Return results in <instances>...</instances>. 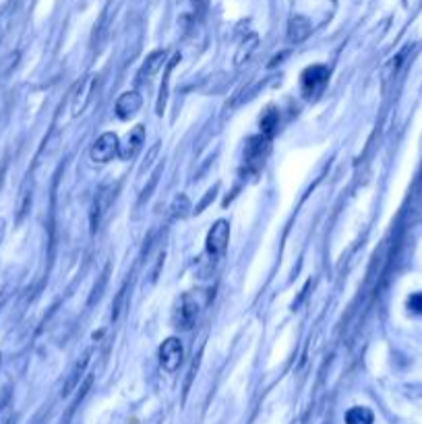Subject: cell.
<instances>
[{"mask_svg": "<svg viewBox=\"0 0 422 424\" xmlns=\"http://www.w3.org/2000/svg\"><path fill=\"white\" fill-rule=\"evenodd\" d=\"M277 120H279V116H277V110H275V108H268V110L261 114L259 127H261V135H263V137H271V135L275 133Z\"/></svg>", "mask_w": 422, "mask_h": 424, "instance_id": "12", "label": "cell"}, {"mask_svg": "<svg viewBox=\"0 0 422 424\" xmlns=\"http://www.w3.org/2000/svg\"><path fill=\"white\" fill-rule=\"evenodd\" d=\"M91 91H93V77H85L83 81H79V85L75 87V100H73V116H77L83 112V108L87 106L89 98H91Z\"/></svg>", "mask_w": 422, "mask_h": 424, "instance_id": "9", "label": "cell"}, {"mask_svg": "<svg viewBox=\"0 0 422 424\" xmlns=\"http://www.w3.org/2000/svg\"><path fill=\"white\" fill-rule=\"evenodd\" d=\"M164 60H166V50H155V52H152V54L147 56L145 65H143L141 71H139V81H150L155 72L161 69Z\"/></svg>", "mask_w": 422, "mask_h": 424, "instance_id": "10", "label": "cell"}, {"mask_svg": "<svg viewBox=\"0 0 422 424\" xmlns=\"http://www.w3.org/2000/svg\"><path fill=\"white\" fill-rule=\"evenodd\" d=\"M230 243V224L226 219H218L211 230L207 232V240H205V250L211 259H220Z\"/></svg>", "mask_w": 422, "mask_h": 424, "instance_id": "2", "label": "cell"}, {"mask_svg": "<svg viewBox=\"0 0 422 424\" xmlns=\"http://www.w3.org/2000/svg\"><path fill=\"white\" fill-rule=\"evenodd\" d=\"M143 143H145V129H143L141 124H137V127L126 135L124 143L118 145V155H120L122 160H131V158H135V155L139 153V149H141Z\"/></svg>", "mask_w": 422, "mask_h": 424, "instance_id": "6", "label": "cell"}, {"mask_svg": "<svg viewBox=\"0 0 422 424\" xmlns=\"http://www.w3.org/2000/svg\"><path fill=\"white\" fill-rule=\"evenodd\" d=\"M209 302H211V292L209 290H192V292L183 294L178 304H176V313H174L176 325L180 329H185V331L192 329Z\"/></svg>", "mask_w": 422, "mask_h": 424, "instance_id": "1", "label": "cell"}, {"mask_svg": "<svg viewBox=\"0 0 422 424\" xmlns=\"http://www.w3.org/2000/svg\"><path fill=\"white\" fill-rule=\"evenodd\" d=\"M185 360V348L183 342L178 338H168L164 340V344L159 346V366L166 373H174L178 371V366Z\"/></svg>", "mask_w": 422, "mask_h": 424, "instance_id": "3", "label": "cell"}, {"mask_svg": "<svg viewBox=\"0 0 422 424\" xmlns=\"http://www.w3.org/2000/svg\"><path fill=\"white\" fill-rule=\"evenodd\" d=\"M375 414L364 406H354L345 412V424H373Z\"/></svg>", "mask_w": 422, "mask_h": 424, "instance_id": "11", "label": "cell"}, {"mask_svg": "<svg viewBox=\"0 0 422 424\" xmlns=\"http://www.w3.org/2000/svg\"><path fill=\"white\" fill-rule=\"evenodd\" d=\"M408 309L414 313V315H422V292H416L408 298Z\"/></svg>", "mask_w": 422, "mask_h": 424, "instance_id": "15", "label": "cell"}, {"mask_svg": "<svg viewBox=\"0 0 422 424\" xmlns=\"http://www.w3.org/2000/svg\"><path fill=\"white\" fill-rule=\"evenodd\" d=\"M310 32H312L310 21H308L307 17H303V15H294V17L290 19V23H288V39H290L292 44L305 41V39L310 36Z\"/></svg>", "mask_w": 422, "mask_h": 424, "instance_id": "8", "label": "cell"}, {"mask_svg": "<svg viewBox=\"0 0 422 424\" xmlns=\"http://www.w3.org/2000/svg\"><path fill=\"white\" fill-rule=\"evenodd\" d=\"M89 356L91 352H87L81 360H79L77 364H75V368H73V373H71V379H69V383H67V387H65V393L62 395H69L73 389L77 387L79 379H81V375H83V371H85V366H87V362H89Z\"/></svg>", "mask_w": 422, "mask_h": 424, "instance_id": "13", "label": "cell"}, {"mask_svg": "<svg viewBox=\"0 0 422 424\" xmlns=\"http://www.w3.org/2000/svg\"><path fill=\"white\" fill-rule=\"evenodd\" d=\"M118 137L114 133H104L100 135V139L93 143L91 151H89V158L95 162V164H108L114 155H118Z\"/></svg>", "mask_w": 422, "mask_h": 424, "instance_id": "5", "label": "cell"}, {"mask_svg": "<svg viewBox=\"0 0 422 424\" xmlns=\"http://www.w3.org/2000/svg\"><path fill=\"white\" fill-rule=\"evenodd\" d=\"M255 48H257V37L251 36L240 48H238V52H236V56H234V60H236V65L240 67V65H244L249 58H251V54L255 52Z\"/></svg>", "mask_w": 422, "mask_h": 424, "instance_id": "14", "label": "cell"}, {"mask_svg": "<svg viewBox=\"0 0 422 424\" xmlns=\"http://www.w3.org/2000/svg\"><path fill=\"white\" fill-rule=\"evenodd\" d=\"M327 79H329V69L325 65H312V67H308L301 75L303 94L308 96V98L317 96L327 85Z\"/></svg>", "mask_w": 422, "mask_h": 424, "instance_id": "4", "label": "cell"}, {"mask_svg": "<svg viewBox=\"0 0 422 424\" xmlns=\"http://www.w3.org/2000/svg\"><path fill=\"white\" fill-rule=\"evenodd\" d=\"M141 104H143V100L137 91H124L116 100V114H118V118H128L141 110Z\"/></svg>", "mask_w": 422, "mask_h": 424, "instance_id": "7", "label": "cell"}]
</instances>
